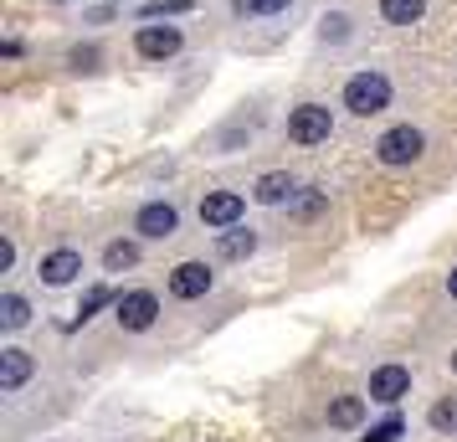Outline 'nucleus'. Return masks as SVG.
<instances>
[{"label":"nucleus","mask_w":457,"mask_h":442,"mask_svg":"<svg viewBox=\"0 0 457 442\" xmlns=\"http://www.w3.org/2000/svg\"><path fill=\"white\" fill-rule=\"evenodd\" d=\"M391 98H395L391 78H386L380 67H365V72H354L350 83H345V98H339V104L350 108L354 119H375V113L391 108Z\"/></svg>","instance_id":"f257e3e1"},{"label":"nucleus","mask_w":457,"mask_h":442,"mask_svg":"<svg viewBox=\"0 0 457 442\" xmlns=\"http://www.w3.org/2000/svg\"><path fill=\"white\" fill-rule=\"evenodd\" d=\"M427 154V134L416 124H395V129H386L380 139H375V160L380 165H391V170H401V165H416Z\"/></svg>","instance_id":"f03ea898"},{"label":"nucleus","mask_w":457,"mask_h":442,"mask_svg":"<svg viewBox=\"0 0 457 442\" xmlns=\"http://www.w3.org/2000/svg\"><path fill=\"white\" fill-rule=\"evenodd\" d=\"M329 134H334L329 104H298V108H288V139H293V145L313 149V145H324Z\"/></svg>","instance_id":"7ed1b4c3"},{"label":"nucleus","mask_w":457,"mask_h":442,"mask_svg":"<svg viewBox=\"0 0 457 442\" xmlns=\"http://www.w3.org/2000/svg\"><path fill=\"white\" fill-rule=\"evenodd\" d=\"M113 319H119V329H129V335H145V329H154V319H160V298L149 294V288L119 294L113 298Z\"/></svg>","instance_id":"20e7f679"},{"label":"nucleus","mask_w":457,"mask_h":442,"mask_svg":"<svg viewBox=\"0 0 457 442\" xmlns=\"http://www.w3.org/2000/svg\"><path fill=\"white\" fill-rule=\"evenodd\" d=\"M134 232L145 237V242H170V237L180 232V206L175 201H145V206L134 211Z\"/></svg>","instance_id":"39448f33"},{"label":"nucleus","mask_w":457,"mask_h":442,"mask_svg":"<svg viewBox=\"0 0 457 442\" xmlns=\"http://www.w3.org/2000/svg\"><path fill=\"white\" fill-rule=\"evenodd\" d=\"M180 46H186V31H180V26H139V31H134V52H139L145 63H170Z\"/></svg>","instance_id":"423d86ee"},{"label":"nucleus","mask_w":457,"mask_h":442,"mask_svg":"<svg viewBox=\"0 0 457 442\" xmlns=\"http://www.w3.org/2000/svg\"><path fill=\"white\" fill-rule=\"evenodd\" d=\"M242 211H247L242 190H206V201H201V221H206L211 232H227V227L242 221Z\"/></svg>","instance_id":"0eeeda50"},{"label":"nucleus","mask_w":457,"mask_h":442,"mask_svg":"<svg viewBox=\"0 0 457 442\" xmlns=\"http://www.w3.org/2000/svg\"><path fill=\"white\" fill-rule=\"evenodd\" d=\"M78 273H83V253L78 247H57V253H46L37 263V278L46 288H67V283H78Z\"/></svg>","instance_id":"6e6552de"},{"label":"nucleus","mask_w":457,"mask_h":442,"mask_svg":"<svg viewBox=\"0 0 457 442\" xmlns=\"http://www.w3.org/2000/svg\"><path fill=\"white\" fill-rule=\"evenodd\" d=\"M401 396H411V371H406V365H375L370 371V401L395 406Z\"/></svg>","instance_id":"1a4fd4ad"},{"label":"nucleus","mask_w":457,"mask_h":442,"mask_svg":"<svg viewBox=\"0 0 457 442\" xmlns=\"http://www.w3.org/2000/svg\"><path fill=\"white\" fill-rule=\"evenodd\" d=\"M211 283H216V273L206 263H175L170 268V294L175 298H201V294H211Z\"/></svg>","instance_id":"9d476101"},{"label":"nucleus","mask_w":457,"mask_h":442,"mask_svg":"<svg viewBox=\"0 0 457 442\" xmlns=\"http://www.w3.org/2000/svg\"><path fill=\"white\" fill-rule=\"evenodd\" d=\"M293 196H298V180H293L288 170H268V175H257V186H252V201H257V206H288Z\"/></svg>","instance_id":"9b49d317"},{"label":"nucleus","mask_w":457,"mask_h":442,"mask_svg":"<svg viewBox=\"0 0 457 442\" xmlns=\"http://www.w3.org/2000/svg\"><path fill=\"white\" fill-rule=\"evenodd\" d=\"M31 371H37V365H31V355H26L21 345H5V350H0V391H5V396H16L26 380H31Z\"/></svg>","instance_id":"f8f14e48"},{"label":"nucleus","mask_w":457,"mask_h":442,"mask_svg":"<svg viewBox=\"0 0 457 442\" xmlns=\"http://www.w3.org/2000/svg\"><path fill=\"white\" fill-rule=\"evenodd\" d=\"M216 253L227 257V263H242V257L257 253V232H242V227H227V232L216 237Z\"/></svg>","instance_id":"ddd939ff"},{"label":"nucleus","mask_w":457,"mask_h":442,"mask_svg":"<svg viewBox=\"0 0 457 442\" xmlns=\"http://www.w3.org/2000/svg\"><path fill=\"white\" fill-rule=\"evenodd\" d=\"M365 421V396H334L329 401V427H339V432H354Z\"/></svg>","instance_id":"4468645a"},{"label":"nucleus","mask_w":457,"mask_h":442,"mask_svg":"<svg viewBox=\"0 0 457 442\" xmlns=\"http://www.w3.org/2000/svg\"><path fill=\"white\" fill-rule=\"evenodd\" d=\"M324 206H329V190L303 186V190L288 201V216H293V221H313V216H324Z\"/></svg>","instance_id":"2eb2a0df"},{"label":"nucleus","mask_w":457,"mask_h":442,"mask_svg":"<svg viewBox=\"0 0 457 442\" xmlns=\"http://www.w3.org/2000/svg\"><path fill=\"white\" fill-rule=\"evenodd\" d=\"M380 16L391 26H416L427 16V0H380Z\"/></svg>","instance_id":"dca6fc26"},{"label":"nucleus","mask_w":457,"mask_h":442,"mask_svg":"<svg viewBox=\"0 0 457 442\" xmlns=\"http://www.w3.org/2000/svg\"><path fill=\"white\" fill-rule=\"evenodd\" d=\"M26 324H31V304H26L21 294H5L0 298V329L16 335V329H26Z\"/></svg>","instance_id":"f3484780"},{"label":"nucleus","mask_w":457,"mask_h":442,"mask_svg":"<svg viewBox=\"0 0 457 442\" xmlns=\"http://www.w3.org/2000/svg\"><path fill=\"white\" fill-rule=\"evenodd\" d=\"M104 268L108 273H129V268H139V242H108L104 247Z\"/></svg>","instance_id":"a211bd4d"},{"label":"nucleus","mask_w":457,"mask_h":442,"mask_svg":"<svg viewBox=\"0 0 457 442\" xmlns=\"http://www.w3.org/2000/svg\"><path fill=\"white\" fill-rule=\"evenodd\" d=\"M195 11V0H149L139 5V21H170V16H190Z\"/></svg>","instance_id":"6ab92c4d"},{"label":"nucleus","mask_w":457,"mask_h":442,"mask_svg":"<svg viewBox=\"0 0 457 442\" xmlns=\"http://www.w3.org/2000/svg\"><path fill=\"white\" fill-rule=\"evenodd\" d=\"M401 438H406V421H401V417L391 412L386 421H375V427H365V438H354V442H401Z\"/></svg>","instance_id":"aec40b11"},{"label":"nucleus","mask_w":457,"mask_h":442,"mask_svg":"<svg viewBox=\"0 0 457 442\" xmlns=\"http://www.w3.org/2000/svg\"><path fill=\"white\" fill-rule=\"evenodd\" d=\"M293 0H231L237 16H283Z\"/></svg>","instance_id":"412c9836"},{"label":"nucleus","mask_w":457,"mask_h":442,"mask_svg":"<svg viewBox=\"0 0 457 442\" xmlns=\"http://www.w3.org/2000/svg\"><path fill=\"white\" fill-rule=\"evenodd\" d=\"M427 421H432V432H457V396H442L427 412Z\"/></svg>","instance_id":"4be33fe9"},{"label":"nucleus","mask_w":457,"mask_h":442,"mask_svg":"<svg viewBox=\"0 0 457 442\" xmlns=\"http://www.w3.org/2000/svg\"><path fill=\"white\" fill-rule=\"evenodd\" d=\"M319 37H324V42H350V16H345V11H329V16H324V21H319Z\"/></svg>","instance_id":"5701e85b"},{"label":"nucleus","mask_w":457,"mask_h":442,"mask_svg":"<svg viewBox=\"0 0 457 442\" xmlns=\"http://www.w3.org/2000/svg\"><path fill=\"white\" fill-rule=\"evenodd\" d=\"M108 298H113V294H108V288H87V294H83V304H78V319H72L67 329H78V324H87V319L98 314V309H104Z\"/></svg>","instance_id":"b1692460"},{"label":"nucleus","mask_w":457,"mask_h":442,"mask_svg":"<svg viewBox=\"0 0 457 442\" xmlns=\"http://www.w3.org/2000/svg\"><path fill=\"white\" fill-rule=\"evenodd\" d=\"M98 63H104L98 46H72V52H67V67H78V72H98Z\"/></svg>","instance_id":"393cba45"},{"label":"nucleus","mask_w":457,"mask_h":442,"mask_svg":"<svg viewBox=\"0 0 457 442\" xmlns=\"http://www.w3.org/2000/svg\"><path fill=\"white\" fill-rule=\"evenodd\" d=\"M0 268H5V273H11V268H16V242H11V237H5V242H0Z\"/></svg>","instance_id":"a878e982"},{"label":"nucleus","mask_w":457,"mask_h":442,"mask_svg":"<svg viewBox=\"0 0 457 442\" xmlns=\"http://www.w3.org/2000/svg\"><path fill=\"white\" fill-rule=\"evenodd\" d=\"M447 294H453V304H457V268L447 273Z\"/></svg>","instance_id":"bb28decb"},{"label":"nucleus","mask_w":457,"mask_h":442,"mask_svg":"<svg viewBox=\"0 0 457 442\" xmlns=\"http://www.w3.org/2000/svg\"><path fill=\"white\" fill-rule=\"evenodd\" d=\"M453 376H457V350H453Z\"/></svg>","instance_id":"cd10ccee"}]
</instances>
